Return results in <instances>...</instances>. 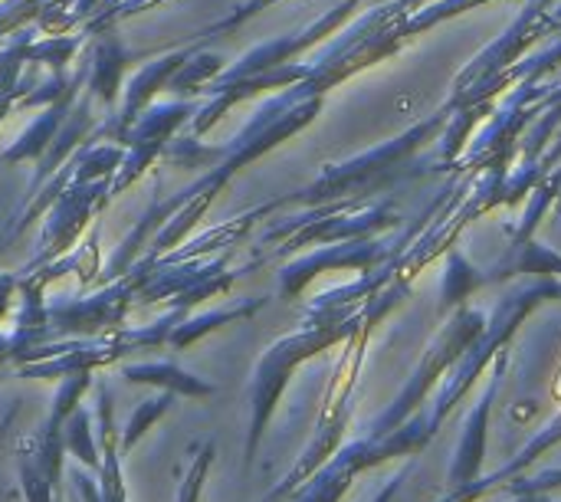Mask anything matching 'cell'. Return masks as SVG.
Instances as JSON below:
<instances>
[{"instance_id": "cell-4", "label": "cell", "mask_w": 561, "mask_h": 502, "mask_svg": "<svg viewBox=\"0 0 561 502\" xmlns=\"http://www.w3.org/2000/svg\"><path fill=\"white\" fill-rule=\"evenodd\" d=\"M62 112H66V102L62 105H56V109H49L30 132H23V138H20V145H13L0 161L3 164H10V161H23V158H36L43 148H46V141H53V132H56V125H62Z\"/></svg>"}, {"instance_id": "cell-1", "label": "cell", "mask_w": 561, "mask_h": 502, "mask_svg": "<svg viewBox=\"0 0 561 502\" xmlns=\"http://www.w3.org/2000/svg\"><path fill=\"white\" fill-rule=\"evenodd\" d=\"M95 418H99V434H95V444H99V457H105L99 464L102 470V500L105 502H125V483H122V470H118V437H115V424H112V395L105 388H99V401H95Z\"/></svg>"}, {"instance_id": "cell-2", "label": "cell", "mask_w": 561, "mask_h": 502, "mask_svg": "<svg viewBox=\"0 0 561 502\" xmlns=\"http://www.w3.org/2000/svg\"><path fill=\"white\" fill-rule=\"evenodd\" d=\"M125 378L131 385H154L164 388L171 395H184V398H207L214 395L210 381H201L187 372H181L171 362H148V365H125Z\"/></svg>"}, {"instance_id": "cell-7", "label": "cell", "mask_w": 561, "mask_h": 502, "mask_svg": "<svg viewBox=\"0 0 561 502\" xmlns=\"http://www.w3.org/2000/svg\"><path fill=\"white\" fill-rule=\"evenodd\" d=\"M247 309H220V312H207V316H201V319H194V322H184V326H174L171 329V345H178V349H187L191 342H197L201 335H207V332H214V329H220L224 322H230V319H237V316H243Z\"/></svg>"}, {"instance_id": "cell-12", "label": "cell", "mask_w": 561, "mask_h": 502, "mask_svg": "<svg viewBox=\"0 0 561 502\" xmlns=\"http://www.w3.org/2000/svg\"><path fill=\"white\" fill-rule=\"evenodd\" d=\"M72 502H79V497H76V493H72Z\"/></svg>"}, {"instance_id": "cell-11", "label": "cell", "mask_w": 561, "mask_h": 502, "mask_svg": "<svg viewBox=\"0 0 561 502\" xmlns=\"http://www.w3.org/2000/svg\"><path fill=\"white\" fill-rule=\"evenodd\" d=\"M69 483H72V493L82 502H105L102 500V490L95 487V480H92L89 474H82L79 467L69 470Z\"/></svg>"}, {"instance_id": "cell-9", "label": "cell", "mask_w": 561, "mask_h": 502, "mask_svg": "<svg viewBox=\"0 0 561 502\" xmlns=\"http://www.w3.org/2000/svg\"><path fill=\"white\" fill-rule=\"evenodd\" d=\"M210 464H214V444H204V447L197 450V457H194L191 470L184 474V483H181V490H178V502H197Z\"/></svg>"}, {"instance_id": "cell-5", "label": "cell", "mask_w": 561, "mask_h": 502, "mask_svg": "<svg viewBox=\"0 0 561 502\" xmlns=\"http://www.w3.org/2000/svg\"><path fill=\"white\" fill-rule=\"evenodd\" d=\"M171 401H174L171 391H164V395H158V398H148V401L131 414V421H128V427H125V434H122V441H118V454H131V447L148 434V427L158 424V421L171 411Z\"/></svg>"}, {"instance_id": "cell-3", "label": "cell", "mask_w": 561, "mask_h": 502, "mask_svg": "<svg viewBox=\"0 0 561 502\" xmlns=\"http://www.w3.org/2000/svg\"><path fill=\"white\" fill-rule=\"evenodd\" d=\"M62 450L69 457H76L89 470L99 467V444H95V434H92V414L85 408H76L62 421Z\"/></svg>"}, {"instance_id": "cell-8", "label": "cell", "mask_w": 561, "mask_h": 502, "mask_svg": "<svg viewBox=\"0 0 561 502\" xmlns=\"http://www.w3.org/2000/svg\"><path fill=\"white\" fill-rule=\"evenodd\" d=\"M89 385H92L89 372L66 375V378H62V388H59L56 398H53V418H56V421H66V418L79 408V398L89 391Z\"/></svg>"}, {"instance_id": "cell-10", "label": "cell", "mask_w": 561, "mask_h": 502, "mask_svg": "<svg viewBox=\"0 0 561 502\" xmlns=\"http://www.w3.org/2000/svg\"><path fill=\"white\" fill-rule=\"evenodd\" d=\"M220 69V59L217 56H201L197 62H184V72L174 79V82H168L171 89H187V92H194L207 76H214Z\"/></svg>"}, {"instance_id": "cell-6", "label": "cell", "mask_w": 561, "mask_h": 502, "mask_svg": "<svg viewBox=\"0 0 561 502\" xmlns=\"http://www.w3.org/2000/svg\"><path fill=\"white\" fill-rule=\"evenodd\" d=\"M128 56L118 49V43H105L102 49H99V56H95V66H92V89L105 99V102H112V95H115V82H118V72H122V62H125Z\"/></svg>"}]
</instances>
